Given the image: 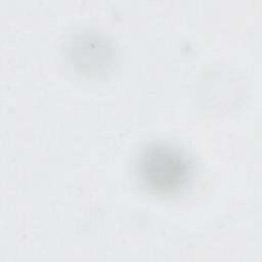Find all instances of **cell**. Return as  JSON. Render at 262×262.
Here are the masks:
<instances>
[{
    "mask_svg": "<svg viewBox=\"0 0 262 262\" xmlns=\"http://www.w3.org/2000/svg\"><path fill=\"white\" fill-rule=\"evenodd\" d=\"M192 166L178 147L166 142L146 145L136 161L140 183L158 194H171L182 189L190 179Z\"/></svg>",
    "mask_w": 262,
    "mask_h": 262,
    "instance_id": "6da1fadb",
    "label": "cell"
},
{
    "mask_svg": "<svg viewBox=\"0 0 262 262\" xmlns=\"http://www.w3.org/2000/svg\"><path fill=\"white\" fill-rule=\"evenodd\" d=\"M68 58L80 73L88 76L106 74L115 63V50L110 41L96 33L75 35L69 42Z\"/></svg>",
    "mask_w": 262,
    "mask_h": 262,
    "instance_id": "7a4b0ae2",
    "label": "cell"
}]
</instances>
